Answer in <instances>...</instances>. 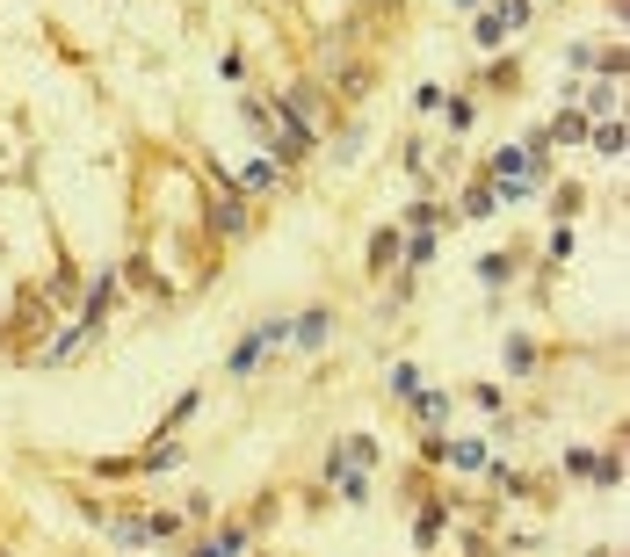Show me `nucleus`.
I'll list each match as a JSON object with an SVG mask.
<instances>
[{
	"label": "nucleus",
	"instance_id": "16",
	"mask_svg": "<svg viewBox=\"0 0 630 557\" xmlns=\"http://www.w3.org/2000/svg\"><path fill=\"white\" fill-rule=\"evenodd\" d=\"M544 138H551V145H573V138H587V109H565V116H551V123H544Z\"/></svg>",
	"mask_w": 630,
	"mask_h": 557
},
{
	"label": "nucleus",
	"instance_id": "3",
	"mask_svg": "<svg viewBox=\"0 0 630 557\" xmlns=\"http://www.w3.org/2000/svg\"><path fill=\"white\" fill-rule=\"evenodd\" d=\"M276 109H283V123H297V131H312V138L326 131V123H334V102H326V87H319V80H297Z\"/></svg>",
	"mask_w": 630,
	"mask_h": 557
},
{
	"label": "nucleus",
	"instance_id": "27",
	"mask_svg": "<svg viewBox=\"0 0 630 557\" xmlns=\"http://www.w3.org/2000/svg\"><path fill=\"white\" fill-rule=\"evenodd\" d=\"M196 557H232V550H225L218 536H203V543H196Z\"/></svg>",
	"mask_w": 630,
	"mask_h": 557
},
{
	"label": "nucleus",
	"instance_id": "12",
	"mask_svg": "<svg viewBox=\"0 0 630 557\" xmlns=\"http://www.w3.org/2000/svg\"><path fill=\"white\" fill-rule=\"evenodd\" d=\"M602 116H623V80H594V95H587V123H602Z\"/></svg>",
	"mask_w": 630,
	"mask_h": 557
},
{
	"label": "nucleus",
	"instance_id": "11",
	"mask_svg": "<svg viewBox=\"0 0 630 557\" xmlns=\"http://www.w3.org/2000/svg\"><path fill=\"white\" fill-rule=\"evenodd\" d=\"M87 340H95V326H87V319H73V326H66V333H58V340H51V348H44L37 362H44V369H58V362H73V355L87 348Z\"/></svg>",
	"mask_w": 630,
	"mask_h": 557
},
{
	"label": "nucleus",
	"instance_id": "10",
	"mask_svg": "<svg viewBox=\"0 0 630 557\" xmlns=\"http://www.w3.org/2000/svg\"><path fill=\"white\" fill-rule=\"evenodd\" d=\"M399 254H406V232H399V225H377V232H370V268H377V275H392Z\"/></svg>",
	"mask_w": 630,
	"mask_h": 557
},
{
	"label": "nucleus",
	"instance_id": "14",
	"mask_svg": "<svg viewBox=\"0 0 630 557\" xmlns=\"http://www.w3.org/2000/svg\"><path fill=\"white\" fill-rule=\"evenodd\" d=\"M442 536H449V507H420V521H413V543H420V550H435Z\"/></svg>",
	"mask_w": 630,
	"mask_h": 557
},
{
	"label": "nucleus",
	"instance_id": "26",
	"mask_svg": "<svg viewBox=\"0 0 630 557\" xmlns=\"http://www.w3.org/2000/svg\"><path fill=\"white\" fill-rule=\"evenodd\" d=\"M471 406H486V413H500L507 398H500V384H471Z\"/></svg>",
	"mask_w": 630,
	"mask_h": 557
},
{
	"label": "nucleus",
	"instance_id": "13",
	"mask_svg": "<svg viewBox=\"0 0 630 557\" xmlns=\"http://www.w3.org/2000/svg\"><path fill=\"white\" fill-rule=\"evenodd\" d=\"M587 138L602 160H623V116H602V123H587Z\"/></svg>",
	"mask_w": 630,
	"mask_h": 557
},
{
	"label": "nucleus",
	"instance_id": "2",
	"mask_svg": "<svg viewBox=\"0 0 630 557\" xmlns=\"http://www.w3.org/2000/svg\"><path fill=\"white\" fill-rule=\"evenodd\" d=\"M247 218H254V210H247V196H239V189H210V196H203V232H210V239H247V232H254Z\"/></svg>",
	"mask_w": 630,
	"mask_h": 557
},
{
	"label": "nucleus",
	"instance_id": "29",
	"mask_svg": "<svg viewBox=\"0 0 630 557\" xmlns=\"http://www.w3.org/2000/svg\"><path fill=\"white\" fill-rule=\"evenodd\" d=\"M0 557H8V550H0Z\"/></svg>",
	"mask_w": 630,
	"mask_h": 557
},
{
	"label": "nucleus",
	"instance_id": "22",
	"mask_svg": "<svg viewBox=\"0 0 630 557\" xmlns=\"http://www.w3.org/2000/svg\"><path fill=\"white\" fill-rule=\"evenodd\" d=\"M442 109H449V131H471V123H478V102L471 95H449Z\"/></svg>",
	"mask_w": 630,
	"mask_h": 557
},
{
	"label": "nucleus",
	"instance_id": "19",
	"mask_svg": "<svg viewBox=\"0 0 630 557\" xmlns=\"http://www.w3.org/2000/svg\"><path fill=\"white\" fill-rule=\"evenodd\" d=\"M529 369H536V340L515 333V340H507V377H529Z\"/></svg>",
	"mask_w": 630,
	"mask_h": 557
},
{
	"label": "nucleus",
	"instance_id": "20",
	"mask_svg": "<svg viewBox=\"0 0 630 557\" xmlns=\"http://www.w3.org/2000/svg\"><path fill=\"white\" fill-rule=\"evenodd\" d=\"M363 145H370V131H363V123H348V131L334 138V160L348 167V160H363Z\"/></svg>",
	"mask_w": 630,
	"mask_h": 557
},
{
	"label": "nucleus",
	"instance_id": "7",
	"mask_svg": "<svg viewBox=\"0 0 630 557\" xmlns=\"http://www.w3.org/2000/svg\"><path fill=\"white\" fill-rule=\"evenodd\" d=\"M449 406H457V398H449L442 384H413V398H406V413L428 427V435H435V427H449Z\"/></svg>",
	"mask_w": 630,
	"mask_h": 557
},
{
	"label": "nucleus",
	"instance_id": "28",
	"mask_svg": "<svg viewBox=\"0 0 630 557\" xmlns=\"http://www.w3.org/2000/svg\"><path fill=\"white\" fill-rule=\"evenodd\" d=\"M457 8H478V0H457Z\"/></svg>",
	"mask_w": 630,
	"mask_h": 557
},
{
	"label": "nucleus",
	"instance_id": "21",
	"mask_svg": "<svg viewBox=\"0 0 630 557\" xmlns=\"http://www.w3.org/2000/svg\"><path fill=\"white\" fill-rule=\"evenodd\" d=\"M203 413V391H182V398H174V413H167V427H160V435H174V427H189Z\"/></svg>",
	"mask_w": 630,
	"mask_h": 557
},
{
	"label": "nucleus",
	"instance_id": "25",
	"mask_svg": "<svg viewBox=\"0 0 630 557\" xmlns=\"http://www.w3.org/2000/svg\"><path fill=\"white\" fill-rule=\"evenodd\" d=\"M544 254H551V261H565V254H573V225H551V239H544Z\"/></svg>",
	"mask_w": 630,
	"mask_h": 557
},
{
	"label": "nucleus",
	"instance_id": "9",
	"mask_svg": "<svg viewBox=\"0 0 630 557\" xmlns=\"http://www.w3.org/2000/svg\"><path fill=\"white\" fill-rule=\"evenodd\" d=\"M239 123H247V131L268 145V138L283 131V109H276V102H261V95H247V102H239Z\"/></svg>",
	"mask_w": 630,
	"mask_h": 557
},
{
	"label": "nucleus",
	"instance_id": "24",
	"mask_svg": "<svg viewBox=\"0 0 630 557\" xmlns=\"http://www.w3.org/2000/svg\"><path fill=\"white\" fill-rule=\"evenodd\" d=\"M413 109H420V116H442V87L420 80V87H413Z\"/></svg>",
	"mask_w": 630,
	"mask_h": 557
},
{
	"label": "nucleus",
	"instance_id": "18",
	"mask_svg": "<svg viewBox=\"0 0 630 557\" xmlns=\"http://www.w3.org/2000/svg\"><path fill=\"white\" fill-rule=\"evenodd\" d=\"M66 297H80V268H73V261H58V275L44 283V304H66Z\"/></svg>",
	"mask_w": 630,
	"mask_h": 557
},
{
	"label": "nucleus",
	"instance_id": "8",
	"mask_svg": "<svg viewBox=\"0 0 630 557\" xmlns=\"http://www.w3.org/2000/svg\"><path fill=\"white\" fill-rule=\"evenodd\" d=\"M239 167H247V174H239L232 189L247 196V203H254V196H276V189H283V167L268 160V152H254V160H239Z\"/></svg>",
	"mask_w": 630,
	"mask_h": 557
},
{
	"label": "nucleus",
	"instance_id": "4",
	"mask_svg": "<svg viewBox=\"0 0 630 557\" xmlns=\"http://www.w3.org/2000/svg\"><path fill=\"white\" fill-rule=\"evenodd\" d=\"M283 340H290V319H268V326H254V333L225 355V369H232V377H254L261 355H268V348H283Z\"/></svg>",
	"mask_w": 630,
	"mask_h": 557
},
{
	"label": "nucleus",
	"instance_id": "23",
	"mask_svg": "<svg viewBox=\"0 0 630 557\" xmlns=\"http://www.w3.org/2000/svg\"><path fill=\"white\" fill-rule=\"evenodd\" d=\"M413 384H420V369H413V362H392V377H384V391H392V398H413Z\"/></svg>",
	"mask_w": 630,
	"mask_h": 557
},
{
	"label": "nucleus",
	"instance_id": "6",
	"mask_svg": "<svg viewBox=\"0 0 630 557\" xmlns=\"http://www.w3.org/2000/svg\"><path fill=\"white\" fill-rule=\"evenodd\" d=\"M326 340H334V312H326V304H312V312H297V319H290V348L319 355Z\"/></svg>",
	"mask_w": 630,
	"mask_h": 557
},
{
	"label": "nucleus",
	"instance_id": "5",
	"mask_svg": "<svg viewBox=\"0 0 630 557\" xmlns=\"http://www.w3.org/2000/svg\"><path fill=\"white\" fill-rule=\"evenodd\" d=\"M182 463H189L182 435H153V442H145V456L131 463V471H138V478H167V471H182Z\"/></svg>",
	"mask_w": 630,
	"mask_h": 557
},
{
	"label": "nucleus",
	"instance_id": "17",
	"mask_svg": "<svg viewBox=\"0 0 630 557\" xmlns=\"http://www.w3.org/2000/svg\"><path fill=\"white\" fill-rule=\"evenodd\" d=\"M478 283H486V290H507V283H515V254H486V261H478Z\"/></svg>",
	"mask_w": 630,
	"mask_h": 557
},
{
	"label": "nucleus",
	"instance_id": "15",
	"mask_svg": "<svg viewBox=\"0 0 630 557\" xmlns=\"http://www.w3.org/2000/svg\"><path fill=\"white\" fill-rule=\"evenodd\" d=\"M493 210H500V196H493V181H471V189H464V218H471V225H486Z\"/></svg>",
	"mask_w": 630,
	"mask_h": 557
},
{
	"label": "nucleus",
	"instance_id": "1",
	"mask_svg": "<svg viewBox=\"0 0 630 557\" xmlns=\"http://www.w3.org/2000/svg\"><path fill=\"white\" fill-rule=\"evenodd\" d=\"M102 529H109V543H124V550H153L167 536H182V514H167V507H153V514H102Z\"/></svg>",
	"mask_w": 630,
	"mask_h": 557
}]
</instances>
